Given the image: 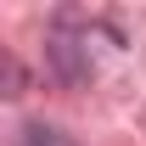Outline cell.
Here are the masks:
<instances>
[{
  "label": "cell",
  "mask_w": 146,
  "mask_h": 146,
  "mask_svg": "<svg viewBox=\"0 0 146 146\" xmlns=\"http://www.w3.org/2000/svg\"><path fill=\"white\" fill-rule=\"evenodd\" d=\"M101 34L96 23H84V17H62L56 23V34H51V62H56V79L62 84H84L96 73V62H90V39Z\"/></svg>",
  "instance_id": "6da1fadb"
},
{
  "label": "cell",
  "mask_w": 146,
  "mask_h": 146,
  "mask_svg": "<svg viewBox=\"0 0 146 146\" xmlns=\"http://www.w3.org/2000/svg\"><path fill=\"white\" fill-rule=\"evenodd\" d=\"M17 146H79V141H73L68 129L39 124V118H34V124H23V129H17Z\"/></svg>",
  "instance_id": "7a4b0ae2"
}]
</instances>
